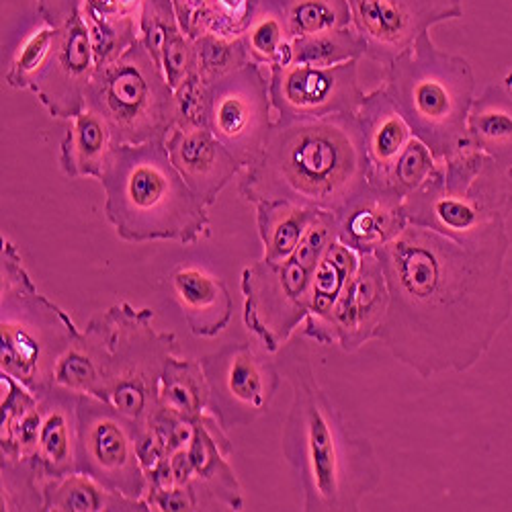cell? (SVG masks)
I'll return each instance as SVG.
<instances>
[{"label": "cell", "instance_id": "obj_1", "mask_svg": "<svg viewBox=\"0 0 512 512\" xmlns=\"http://www.w3.org/2000/svg\"><path fill=\"white\" fill-rule=\"evenodd\" d=\"M510 238L465 246L408 224L377 252L390 306L377 340L422 379L465 373L512 316Z\"/></svg>", "mask_w": 512, "mask_h": 512}, {"label": "cell", "instance_id": "obj_2", "mask_svg": "<svg viewBox=\"0 0 512 512\" xmlns=\"http://www.w3.org/2000/svg\"><path fill=\"white\" fill-rule=\"evenodd\" d=\"M281 375L291 386L281 447L304 492V510H361V502L381 486L371 441L355 433L334 406L304 349L287 353Z\"/></svg>", "mask_w": 512, "mask_h": 512}, {"label": "cell", "instance_id": "obj_3", "mask_svg": "<svg viewBox=\"0 0 512 512\" xmlns=\"http://www.w3.org/2000/svg\"><path fill=\"white\" fill-rule=\"evenodd\" d=\"M357 113L275 119L269 138L238 185L248 203L289 201L336 213L367 185Z\"/></svg>", "mask_w": 512, "mask_h": 512}, {"label": "cell", "instance_id": "obj_4", "mask_svg": "<svg viewBox=\"0 0 512 512\" xmlns=\"http://www.w3.org/2000/svg\"><path fill=\"white\" fill-rule=\"evenodd\" d=\"M99 183L105 218L123 242L197 244L211 234L209 207L175 168L166 140L117 146Z\"/></svg>", "mask_w": 512, "mask_h": 512}, {"label": "cell", "instance_id": "obj_5", "mask_svg": "<svg viewBox=\"0 0 512 512\" xmlns=\"http://www.w3.org/2000/svg\"><path fill=\"white\" fill-rule=\"evenodd\" d=\"M512 213V166L467 148L439 160L426 181L404 199L408 224L476 246L506 236Z\"/></svg>", "mask_w": 512, "mask_h": 512}, {"label": "cell", "instance_id": "obj_6", "mask_svg": "<svg viewBox=\"0 0 512 512\" xmlns=\"http://www.w3.org/2000/svg\"><path fill=\"white\" fill-rule=\"evenodd\" d=\"M383 89L437 160L469 148L467 115L476 99L472 64L437 48L429 31L386 68Z\"/></svg>", "mask_w": 512, "mask_h": 512}, {"label": "cell", "instance_id": "obj_7", "mask_svg": "<svg viewBox=\"0 0 512 512\" xmlns=\"http://www.w3.org/2000/svg\"><path fill=\"white\" fill-rule=\"evenodd\" d=\"M80 334L58 304L39 293L11 240L0 252V371L33 394L54 383L62 355Z\"/></svg>", "mask_w": 512, "mask_h": 512}, {"label": "cell", "instance_id": "obj_8", "mask_svg": "<svg viewBox=\"0 0 512 512\" xmlns=\"http://www.w3.org/2000/svg\"><path fill=\"white\" fill-rule=\"evenodd\" d=\"M334 240L336 216L322 209L289 259L279 263L261 259L242 269L244 326L267 353H279L308 318L312 275Z\"/></svg>", "mask_w": 512, "mask_h": 512}, {"label": "cell", "instance_id": "obj_9", "mask_svg": "<svg viewBox=\"0 0 512 512\" xmlns=\"http://www.w3.org/2000/svg\"><path fill=\"white\" fill-rule=\"evenodd\" d=\"M84 107L105 117L117 146L166 140L177 127V93L142 39L97 68Z\"/></svg>", "mask_w": 512, "mask_h": 512}, {"label": "cell", "instance_id": "obj_10", "mask_svg": "<svg viewBox=\"0 0 512 512\" xmlns=\"http://www.w3.org/2000/svg\"><path fill=\"white\" fill-rule=\"evenodd\" d=\"M111 312L115 318L113 349L97 398L144 431L160 410L162 375L168 359L179 351V340L177 334L152 326L150 308L119 302L111 306Z\"/></svg>", "mask_w": 512, "mask_h": 512}, {"label": "cell", "instance_id": "obj_11", "mask_svg": "<svg viewBox=\"0 0 512 512\" xmlns=\"http://www.w3.org/2000/svg\"><path fill=\"white\" fill-rule=\"evenodd\" d=\"M140 429L105 400L78 396L76 472L127 498L146 500L150 482L138 451Z\"/></svg>", "mask_w": 512, "mask_h": 512}, {"label": "cell", "instance_id": "obj_12", "mask_svg": "<svg viewBox=\"0 0 512 512\" xmlns=\"http://www.w3.org/2000/svg\"><path fill=\"white\" fill-rule=\"evenodd\" d=\"M269 355L261 345L228 343L199 357L209 390L207 412L226 431L244 429L269 412L283 379Z\"/></svg>", "mask_w": 512, "mask_h": 512}, {"label": "cell", "instance_id": "obj_13", "mask_svg": "<svg viewBox=\"0 0 512 512\" xmlns=\"http://www.w3.org/2000/svg\"><path fill=\"white\" fill-rule=\"evenodd\" d=\"M269 80L259 64L216 80L207 87V127L246 168L259 158L273 127Z\"/></svg>", "mask_w": 512, "mask_h": 512}, {"label": "cell", "instance_id": "obj_14", "mask_svg": "<svg viewBox=\"0 0 512 512\" xmlns=\"http://www.w3.org/2000/svg\"><path fill=\"white\" fill-rule=\"evenodd\" d=\"M269 70V95L277 119L357 113L365 101L359 84V60L326 68L289 64Z\"/></svg>", "mask_w": 512, "mask_h": 512}, {"label": "cell", "instance_id": "obj_15", "mask_svg": "<svg viewBox=\"0 0 512 512\" xmlns=\"http://www.w3.org/2000/svg\"><path fill=\"white\" fill-rule=\"evenodd\" d=\"M367 58L388 68L431 27L463 17V0H349Z\"/></svg>", "mask_w": 512, "mask_h": 512}, {"label": "cell", "instance_id": "obj_16", "mask_svg": "<svg viewBox=\"0 0 512 512\" xmlns=\"http://www.w3.org/2000/svg\"><path fill=\"white\" fill-rule=\"evenodd\" d=\"M388 306L390 289L377 254H363L328 318L304 330V336L322 347L338 345L345 353H357L379 336Z\"/></svg>", "mask_w": 512, "mask_h": 512}, {"label": "cell", "instance_id": "obj_17", "mask_svg": "<svg viewBox=\"0 0 512 512\" xmlns=\"http://www.w3.org/2000/svg\"><path fill=\"white\" fill-rule=\"evenodd\" d=\"M54 50L35 78L31 93L56 119L70 121L84 111L87 89L97 72L91 29L82 15L56 27Z\"/></svg>", "mask_w": 512, "mask_h": 512}, {"label": "cell", "instance_id": "obj_18", "mask_svg": "<svg viewBox=\"0 0 512 512\" xmlns=\"http://www.w3.org/2000/svg\"><path fill=\"white\" fill-rule=\"evenodd\" d=\"M166 150L191 191L211 207L244 168L209 132V127H175Z\"/></svg>", "mask_w": 512, "mask_h": 512}, {"label": "cell", "instance_id": "obj_19", "mask_svg": "<svg viewBox=\"0 0 512 512\" xmlns=\"http://www.w3.org/2000/svg\"><path fill=\"white\" fill-rule=\"evenodd\" d=\"M334 216L336 238L361 256L377 254L408 226L404 216V197L369 183Z\"/></svg>", "mask_w": 512, "mask_h": 512}, {"label": "cell", "instance_id": "obj_20", "mask_svg": "<svg viewBox=\"0 0 512 512\" xmlns=\"http://www.w3.org/2000/svg\"><path fill=\"white\" fill-rule=\"evenodd\" d=\"M357 119L367 156V181L392 191L396 168L416 136L383 87L365 95Z\"/></svg>", "mask_w": 512, "mask_h": 512}, {"label": "cell", "instance_id": "obj_21", "mask_svg": "<svg viewBox=\"0 0 512 512\" xmlns=\"http://www.w3.org/2000/svg\"><path fill=\"white\" fill-rule=\"evenodd\" d=\"M37 453L31 459L44 480L76 472L78 396L56 383L39 392Z\"/></svg>", "mask_w": 512, "mask_h": 512}, {"label": "cell", "instance_id": "obj_22", "mask_svg": "<svg viewBox=\"0 0 512 512\" xmlns=\"http://www.w3.org/2000/svg\"><path fill=\"white\" fill-rule=\"evenodd\" d=\"M140 39L175 93L197 76L199 58L195 39L181 27L173 0H144Z\"/></svg>", "mask_w": 512, "mask_h": 512}, {"label": "cell", "instance_id": "obj_23", "mask_svg": "<svg viewBox=\"0 0 512 512\" xmlns=\"http://www.w3.org/2000/svg\"><path fill=\"white\" fill-rule=\"evenodd\" d=\"M166 283L193 336L213 338L228 328L234 302L220 277L193 265H179L170 271Z\"/></svg>", "mask_w": 512, "mask_h": 512}, {"label": "cell", "instance_id": "obj_24", "mask_svg": "<svg viewBox=\"0 0 512 512\" xmlns=\"http://www.w3.org/2000/svg\"><path fill=\"white\" fill-rule=\"evenodd\" d=\"M113 336L115 318L111 308L95 314L58 361L54 371L56 386L76 394L97 396L111 357Z\"/></svg>", "mask_w": 512, "mask_h": 512}, {"label": "cell", "instance_id": "obj_25", "mask_svg": "<svg viewBox=\"0 0 512 512\" xmlns=\"http://www.w3.org/2000/svg\"><path fill=\"white\" fill-rule=\"evenodd\" d=\"M117 148L113 130L105 117L84 107L68 121V130L60 144V168L68 179H101Z\"/></svg>", "mask_w": 512, "mask_h": 512}, {"label": "cell", "instance_id": "obj_26", "mask_svg": "<svg viewBox=\"0 0 512 512\" xmlns=\"http://www.w3.org/2000/svg\"><path fill=\"white\" fill-rule=\"evenodd\" d=\"M469 148H476L502 166H512V93L490 82L467 115Z\"/></svg>", "mask_w": 512, "mask_h": 512}, {"label": "cell", "instance_id": "obj_27", "mask_svg": "<svg viewBox=\"0 0 512 512\" xmlns=\"http://www.w3.org/2000/svg\"><path fill=\"white\" fill-rule=\"evenodd\" d=\"M46 512H144L146 500L127 498L113 492L82 472L41 482Z\"/></svg>", "mask_w": 512, "mask_h": 512}, {"label": "cell", "instance_id": "obj_28", "mask_svg": "<svg viewBox=\"0 0 512 512\" xmlns=\"http://www.w3.org/2000/svg\"><path fill=\"white\" fill-rule=\"evenodd\" d=\"M240 39L252 64L289 66L293 37L283 0H252Z\"/></svg>", "mask_w": 512, "mask_h": 512}, {"label": "cell", "instance_id": "obj_29", "mask_svg": "<svg viewBox=\"0 0 512 512\" xmlns=\"http://www.w3.org/2000/svg\"><path fill=\"white\" fill-rule=\"evenodd\" d=\"M256 207V226L263 242V259L279 263L289 259L300 246L308 228L316 220V207L297 205L289 201H259Z\"/></svg>", "mask_w": 512, "mask_h": 512}, {"label": "cell", "instance_id": "obj_30", "mask_svg": "<svg viewBox=\"0 0 512 512\" xmlns=\"http://www.w3.org/2000/svg\"><path fill=\"white\" fill-rule=\"evenodd\" d=\"M37 15L50 27L68 23L74 15L115 27L132 37H140V17L144 0H35Z\"/></svg>", "mask_w": 512, "mask_h": 512}, {"label": "cell", "instance_id": "obj_31", "mask_svg": "<svg viewBox=\"0 0 512 512\" xmlns=\"http://www.w3.org/2000/svg\"><path fill=\"white\" fill-rule=\"evenodd\" d=\"M359 261H361V254L340 242L338 238L330 242V246L320 256V261L312 275L310 312H308V318L304 320V330H310L328 318L332 306L338 300V295L343 293L347 281L357 271Z\"/></svg>", "mask_w": 512, "mask_h": 512}, {"label": "cell", "instance_id": "obj_32", "mask_svg": "<svg viewBox=\"0 0 512 512\" xmlns=\"http://www.w3.org/2000/svg\"><path fill=\"white\" fill-rule=\"evenodd\" d=\"M209 390L199 359L170 357L160 383V408L197 420L207 412Z\"/></svg>", "mask_w": 512, "mask_h": 512}, {"label": "cell", "instance_id": "obj_33", "mask_svg": "<svg viewBox=\"0 0 512 512\" xmlns=\"http://www.w3.org/2000/svg\"><path fill=\"white\" fill-rule=\"evenodd\" d=\"M365 54V41L355 31V27L322 31L314 35L295 37L291 41V64L326 68L361 60Z\"/></svg>", "mask_w": 512, "mask_h": 512}, {"label": "cell", "instance_id": "obj_34", "mask_svg": "<svg viewBox=\"0 0 512 512\" xmlns=\"http://www.w3.org/2000/svg\"><path fill=\"white\" fill-rule=\"evenodd\" d=\"M291 37L353 27L349 0H283Z\"/></svg>", "mask_w": 512, "mask_h": 512}, {"label": "cell", "instance_id": "obj_35", "mask_svg": "<svg viewBox=\"0 0 512 512\" xmlns=\"http://www.w3.org/2000/svg\"><path fill=\"white\" fill-rule=\"evenodd\" d=\"M39 469L33 461L0 457V510H44Z\"/></svg>", "mask_w": 512, "mask_h": 512}, {"label": "cell", "instance_id": "obj_36", "mask_svg": "<svg viewBox=\"0 0 512 512\" xmlns=\"http://www.w3.org/2000/svg\"><path fill=\"white\" fill-rule=\"evenodd\" d=\"M56 33H58L56 27H50L48 23H44L21 41L5 72L7 87L17 91H31L35 78L39 76L41 70H44L54 50Z\"/></svg>", "mask_w": 512, "mask_h": 512}, {"label": "cell", "instance_id": "obj_37", "mask_svg": "<svg viewBox=\"0 0 512 512\" xmlns=\"http://www.w3.org/2000/svg\"><path fill=\"white\" fill-rule=\"evenodd\" d=\"M195 46L199 58L197 76L205 87L250 64L240 37H220L205 33L195 39Z\"/></svg>", "mask_w": 512, "mask_h": 512}, {"label": "cell", "instance_id": "obj_38", "mask_svg": "<svg viewBox=\"0 0 512 512\" xmlns=\"http://www.w3.org/2000/svg\"><path fill=\"white\" fill-rule=\"evenodd\" d=\"M252 0H205V7L199 13L191 37L199 35H220V37H240L248 19V9Z\"/></svg>", "mask_w": 512, "mask_h": 512}, {"label": "cell", "instance_id": "obj_39", "mask_svg": "<svg viewBox=\"0 0 512 512\" xmlns=\"http://www.w3.org/2000/svg\"><path fill=\"white\" fill-rule=\"evenodd\" d=\"M437 162L439 160L433 156V152L426 148L418 138H414V142L410 144V148L406 150V154L402 156V160L396 168L392 191L406 199L412 191H416L426 181V177L433 173Z\"/></svg>", "mask_w": 512, "mask_h": 512}, {"label": "cell", "instance_id": "obj_40", "mask_svg": "<svg viewBox=\"0 0 512 512\" xmlns=\"http://www.w3.org/2000/svg\"><path fill=\"white\" fill-rule=\"evenodd\" d=\"M177 127H207V87L199 76L177 91Z\"/></svg>", "mask_w": 512, "mask_h": 512}, {"label": "cell", "instance_id": "obj_41", "mask_svg": "<svg viewBox=\"0 0 512 512\" xmlns=\"http://www.w3.org/2000/svg\"><path fill=\"white\" fill-rule=\"evenodd\" d=\"M173 5H175V11H177V17L181 21V27L191 37L193 25H195L199 13L205 7V0H173Z\"/></svg>", "mask_w": 512, "mask_h": 512}]
</instances>
